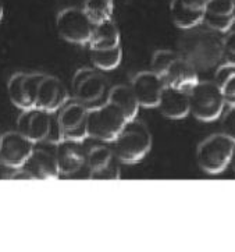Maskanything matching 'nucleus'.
I'll list each match as a JSON object with an SVG mask.
<instances>
[{
    "label": "nucleus",
    "instance_id": "1",
    "mask_svg": "<svg viewBox=\"0 0 235 252\" xmlns=\"http://www.w3.org/2000/svg\"><path fill=\"white\" fill-rule=\"evenodd\" d=\"M187 32L178 42L179 56L187 59L196 70H210L216 67L224 55L223 38L214 30H187Z\"/></svg>",
    "mask_w": 235,
    "mask_h": 252
},
{
    "label": "nucleus",
    "instance_id": "2",
    "mask_svg": "<svg viewBox=\"0 0 235 252\" xmlns=\"http://www.w3.org/2000/svg\"><path fill=\"white\" fill-rule=\"evenodd\" d=\"M152 148V134L144 122L130 120L113 141V151L118 160L134 164L144 160Z\"/></svg>",
    "mask_w": 235,
    "mask_h": 252
},
{
    "label": "nucleus",
    "instance_id": "3",
    "mask_svg": "<svg viewBox=\"0 0 235 252\" xmlns=\"http://www.w3.org/2000/svg\"><path fill=\"white\" fill-rule=\"evenodd\" d=\"M17 131L36 142L56 145L63 137V131L57 120V113H50L39 107H31L21 112L17 120Z\"/></svg>",
    "mask_w": 235,
    "mask_h": 252
},
{
    "label": "nucleus",
    "instance_id": "4",
    "mask_svg": "<svg viewBox=\"0 0 235 252\" xmlns=\"http://www.w3.org/2000/svg\"><path fill=\"white\" fill-rule=\"evenodd\" d=\"M71 90L74 99L80 100L90 110L105 105L109 100L112 85L96 67H82L74 74Z\"/></svg>",
    "mask_w": 235,
    "mask_h": 252
},
{
    "label": "nucleus",
    "instance_id": "5",
    "mask_svg": "<svg viewBox=\"0 0 235 252\" xmlns=\"http://www.w3.org/2000/svg\"><path fill=\"white\" fill-rule=\"evenodd\" d=\"M127 123L128 119L121 109L107 100L105 105L88 112V134L102 142H113Z\"/></svg>",
    "mask_w": 235,
    "mask_h": 252
},
{
    "label": "nucleus",
    "instance_id": "6",
    "mask_svg": "<svg viewBox=\"0 0 235 252\" xmlns=\"http://www.w3.org/2000/svg\"><path fill=\"white\" fill-rule=\"evenodd\" d=\"M235 141L224 132L213 134L198 145L196 162L203 171L209 174H219L227 169L231 160Z\"/></svg>",
    "mask_w": 235,
    "mask_h": 252
},
{
    "label": "nucleus",
    "instance_id": "7",
    "mask_svg": "<svg viewBox=\"0 0 235 252\" xmlns=\"http://www.w3.org/2000/svg\"><path fill=\"white\" fill-rule=\"evenodd\" d=\"M191 114L205 123L217 120L226 105L223 92L216 81H199L189 91Z\"/></svg>",
    "mask_w": 235,
    "mask_h": 252
},
{
    "label": "nucleus",
    "instance_id": "8",
    "mask_svg": "<svg viewBox=\"0 0 235 252\" xmlns=\"http://www.w3.org/2000/svg\"><path fill=\"white\" fill-rule=\"evenodd\" d=\"M95 27L82 7H65L56 17V30L60 38L75 45H88Z\"/></svg>",
    "mask_w": 235,
    "mask_h": 252
},
{
    "label": "nucleus",
    "instance_id": "9",
    "mask_svg": "<svg viewBox=\"0 0 235 252\" xmlns=\"http://www.w3.org/2000/svg\"><path fill=\"white\" fill-rule=\"evenodd\" d=\"M89 109L77 99H68L57 112V120L63 131V137L74 141H84L88 134Z\"/></svg>",
    "mask_w": 235,
    "mask_h": 252
},
{
    "label": "nucleus",
    "instance_id": "10",
    "mask_svg": "<svg viewBox=\"0 0 235 252\" xmlns=\"http://www.w3.org/2000/svg\"><path fill=\"white\" fill-rule=\"evenodd\" d=\"M43 73H20L13 74L7 82V94L11 103L20 110L31 109L36 105V96Z\"/></svg>",
    "mask_w": 235,
    "mask_h": 252
},
{
    "label": "nucleus",
    "instance_id": "11",
    "mask_svg": "<svg viewBox=\"0 0 235 252\" xmlns=\"http://www.w3.org/2000/svg\"><path fill=\"white\" fill-rule=\"evenodd\" d=\"M35 149V142L20 131H10L1 135L0 162L14 169H21Z\"/></svg>",
    "mask_w": 235,
    "mask_h": 252
},
{
    "label": "nucleus",
    "instance_id": "12",
    "mask_svg": "<svg viewBox=\"0 0 235 252\" xmlns=\"http://www.w3.org/2000/svg\"><path fill=\"white\" fill-rule=\"evenodd\" d=\"M87 167L90 180H118L121 177L120 160L113 148L99 145L93 147L87 155Z\"/></svg>",
    "mask_w": 235,
    "mask_h": 252
},
{
    "label": "nucleus",
    "instance_id": "13",
    "mask_svg": "<svg viewBox=\"0 0 235 252\" xmlns=\"http://www.w3.org/2000/svg\"><path fill=\"white\" fill-rule=\"evenodd\" d=\"M164 87L163 77L153 70L135 74L131 81V88L142 107H157Z\"/></svg>",
    "mask_w": 235,
    "mask_h": 252
},
{
    "label": "nucleus",
    "instance_id": "14",
    "mask_svg": "<svg viewBox=\"0 0 235 252\" xmlns=\"http://www.w3.org/2000/svg\"><path fill=\"white\" fill-rule=\"evenodd\" d=\"M88 152L82 145V141L63 138L56 144L55 156L60 174L71 176L87 164Z\"/></svg>",
    "mask_w": 235,
    "mask_h": 252
},
{
    "label": "nucleus",
    "instance_id": "15",
    "mask_svg": "<svg viewBox=\"0 0 235 252\" xmlns=\"http://www.w3.org/2000/svg\"><path fill=\"white\" fill-rule=\"evenodd\" d=\"M68 99H70V95L64 84L57 77L46 74L39 85L35 107L43 109L50 113H57L60 107L64 105Z\"/></svg>",
    "mask_w": 235,
    "mask_h": 252
},
{
    "label": "nucleus",
    "instance_id": "16",
    "mask_svg": "<svg viewBox=\"0 0 235 252\" xmlns=\"http://www.w3.org/2000/svg\"><path fill=\"white\" fill-rule=\"evenodd\" d=\"M206 0H171L173 23L181 30H191L203 23Z\"/></svg>",
    "mask_w": 235,
    "mask_h": 252
},
{
    "label": "nucleus",
    "instance_id": "17",
    "mask_svg": "<svg viewBox=\"0 0 235 252\" xmlns=\"http://www.w3.org/2000/svg\"><path fill=\"white\" fill-rule=\"evenodd\" d=\"M235 20L234 0H206L203 23L220 33L227 32Z\"/></svg>",
    "mask_w": 235,
    "mask_h": 252
},
{
    "label": "nucleus",
    "instance_id": "18",
    "mask_svg": "<svg viewBox=\"0 0 235 252\" xmlns=\"http://www.w3.org/2000/svg\"><path fill=\"white\" fill-rule=\"evenodd\" d=\"M157 107H159L160 113L167 119H171V120L184 119L191 113L189 92L174 88L170 85H166L162 92V96H160Z\"/></svg>",
    "mask_w": 235,
    "mask_h": 252
},
{
    "label": "nucleus",
    "instance_id": "19",
    "mask_svg": "<svg viewBox=\"0 0 235 252\" xmlns=\"http://www.w3.org/2000/svg\"><path fill=\"white\" fill-rule=\"evenodd\" d=\"M21 169L29 174L31 180H56L60 176L56 156L45 149H33Z\"/></svg>",
    "mask_w": 235,
    "mask_h": 252
},
{
    "label": "nucleus",
    "instance_id": "20",
    "mask_svg": "<svg viewBox=\"0 0 235 252\" xmlns=\"http://www.w3.org/2000/svg\"><path fill=\"white\" fill-rule=\"evenodd\" d=\"M163 80L166 85L189 92L199 82V74L192 63L179 56L171 63L170 67L166 70V73L163 74Z\"/></svg>",
    "mask_w": 235,
    "mask_h": 252
},
{
    "label": "nucleus",
    "instance_id": "21",
    "mask_svg": "<svg viewBox=\"0 0 235 252\" xmlns=\"http://www.w3.org/2000/svg\"><path fill=\"white\" fill-rule=\"evenodd\" d=\"M90 49H113L121 45V35L112 20L95 27L92 39L88 43Z\"/></svg>",
    "mask_w": 235,
    "mask_h": 252
},
{
    "label": "nucleus",
    "instance_id": "22",
    "mask_svg": "<svg viewBox=\"0 0 235 252\" xmlns=\"http://www.w3.org/2000/svg\"><path fill=\"white\" fill-rule=\"evenodd\" d=\"M109 100L113 102L116 105L121 109L125 117L130 120H134L138 114V110L141 105H139L138 99L135 96L134 91L128 85H116L112 87L110 95H109Z\"/></svg>",
    "mask_w": 235,
    "mask_h": 252
},
{
    "label": "nucleus",
    "instance_id": "23",
    "mask_svg": "<svg viewBox=\"0 0 235 252\" xmlns=\"http://www.w3.org/2000/svg\"><path fill=\"white\" fill-rule=\"evenodd\" d=\"M90 60L93 67L103 71L116 70L122 62V48L116 46L113 49H90Z\"/></svg>",
    "mask_w": 235,
    "mask_h": 252
},
{
    "label": "nucleus",
    "instance_id": "24",
    "mask_svg": "<svg viewBox=\"0 0 235 252\" xmlns=\"http://www.w3.org/2000/svg\"><path fill=\"white\" fill-rule=\"evenodd\" d=\"M214 81L219 84L224 100L228 105H235V64L224 63L217 67Z\"/></svg>",
    "mask_w": 235,
    "mask_h": 252
},
{
    "label": "nucleus",
    "instance_id": "25",
    "mask_svg": "<svg viewBox=\"0 0 235 252\" xmlns=\"http://www.w3.org/2000/svg\"><path fill=\"white\" fill-rule=\"evenodd\" d=\"M82 8L87 13V16L92 20V23L97 25L112 20L114 1L113 0H84Z\"/></svg>",
    "mask_w": 235,
    "mask_h": 252
},
{
    "label": "nucleus",
    "instance_id": "26",
    "mask_svg": "<svg viewBox=\"0 0 235 252\" xmlns=\"http://www.w3.org/2000/svg\"><path fill=\"white\" fill-rule=\"evenodd\" d=\"M179 57L178 52H174V50H167L162 49L154 52L153 57H152V70L154 73L160 74L163 77V74L166 73V70L170 67V64Z\"/></svg>",
    "mask_w": 235,
    "mask_h": 252
},
{
    "label": "nucleus",
    "instance_id": "27",
    "mask_svg": "<svg viewBox=\"0 0 235 252\" xmlns=\"http://www.w3.org/2000/svg\"><path fill=\"white\" fill-rule=\"evenodd\" d=\"M226 35L223 36V48H224V63L235 64V20L233 25L228 28Z\"/></svg>",
    "mask_w": 235,
    "mask_h": 252
},
{
    "label": "nucleus",
    "instance_id": "28",
    "mask_svg": "<svg viewBox=\"0 0 235 252\" xmlns=\"http://www.w3.org/2000/svg\"><path fill=\"white\" fill-rule=\"evenodd\" d=\"M221 128H223V132L227 137L235 141V105H231V107L223 116Z\"/></svg>",
    "mask_w": 235,
    "mask_h": 252
},
{
    "label": "nucleus",
    "instance_id": "29",
    "mask_svg": "<svg viewBox=\"0 0 235 252\" xmlns=\"http://www.w3.org/2000/svg\"><path fill=\"white\" fill-rule=\"evenodd\" d=\"M18 169L10 167L3 162H0V180H16V174Z\"/></svg>",
    "mask_w": 235,
    "mask_h": 252
},
{
    "label": "nucleus",
    "instance_id": "30",
    "mask_svg": "<svg viewBox=\"0 0 235 252\" xmlns=\"http://www.w3.org/2000/svg\"><path fill=\"white\" fill-rule=\"evenodd\" d=\"M230 166L234 169L235 171V145H234V149H233V154H231V160H230Z\"/></svg>",
    "mask_w": 235,
    "mask_h": 252
},
{
    "label": "nucleus",
    "instance_id": "31",
    "mask_svg": "<svg viewBox=\"0 0 235 252\" xmlns=\"http://www.w3.org/2000/svg\"><path fill=\"white\" fill-rule=\"evenodd\" d=\"M3 16H4V7H3V3L0 0V21L3 20Z\"/></svg>",
    "mask_w": 235,
    "mask_h": 252
},
{
    "label": "nucleus",
    "instance_id": "32",
    "mask_svg": "<svg viewBox=\"0 0 235 252\" xmlns=\"http://www.w3.org/2000/svg\"><path fill=\"white\" fill-rule=\"evenodd\" d=\"M1 135H3V134H1V131H0V141H1Z\"/></svg>",
    "mask_w": 235,
    "mask_h": 252
}]
</instances>
